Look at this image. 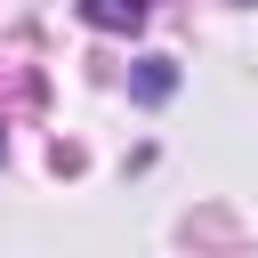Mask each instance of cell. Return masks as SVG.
I'll return each instance as SVG.
<instances>
[{
    "instance_id": "6da1fadb",
    "label": "cell",
    "mask_w": 258,
    "mask_h": 258,
    "mask_svg": "<svg viewBox=\"0 0 258 258\" xmlns=\"http://www.w3.org/2000/svg\"><path fill=\"white\" fill-rule=\"evenodd\" d=\"M81 16H89L97 32H137V24H145V0H81Z\"/></svg>"
}]
</instances>
